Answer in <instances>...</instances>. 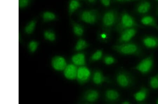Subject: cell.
Returning a JSON list of instances; mask_svg holds the SVG:
<instances>
[{"instance_id": "obj_13", "label": "cell", "mask_w": 158, "mask_h": 104, "mask_svg": "<svg viewBox=\"0 0 158 104\" xmlns=\"http://www.w3.org/2000/svg\"><path fill=\"white\" fill-rule=\"evenodd\" d=\"M141 23L145 26H149L156 29L158 32V24L156 20L151 16L143 17L141 19Z\"/></svg>"}, {"instance_id": "obj_6", "label": "cell", "mask_w": 158, "mask_h": 104, "mask_svg": "<svg viewBox=\"0 0 158 104\" xmlns=\"http://www.w3.org/2000/svg\"><path fill=\"white\" fill-rule=\"evenodd\" d=\"M116 79L118 84L120 87L124 88L131 87L134 82L132 76L124 71H121L117 74Z\"/></svg>"}, {"instance_id": "obj_2", "label": "cell", "mask_w": 158, "mask_h": 104, "mask_svg": "<svg viewBox=\"0 0 158 104\" xmlns=\"http://www.w3.org/2000/svg\"><path fill=\"white\" fill-rule=\"evenodd\" d=\"M140 27L134 18L128 13L126 12L122 13L116 26V31L120 33L124 30Z\"/></svg>"}, {"instance_id": "obj_10", "label": "cell", "mask_w": 158, "mask_h": 104, "mask_svg": "<svg viewBox=\"0 0 158 104\" xmlns=\"http://www.w3.org/2000/svg\"><path fill=\"white\" fill-rule=\"evenodd\" d=\"M143 44L148 49H153L158 48V37L148 35L142 40Z\"/></svg>"}, {"instance_id": "obj_21", "label": "cell", "mask_w": 158, "mask_h": 104, "mask_svg": "<svg viewBox=\"0 0 158 104\" xmlns=\"http://www.w3.org/2000/svg\"><path fill=\"white\" fill-rule=\"evenodd\" d=\"M71 23L72 25L73 34L76 36L78 37L82 36L85 32L83 27L80 24L73 20H71Z\"/></svg>"}, {"instance_id": "obj_27", "label": "cell", "mask_w": 158, "mask_h": 104, "mask_svg": "<svg viewBox=\"0 0 158 104\" xmlns=\"http://www.w3.org/2000/svg\"><path fill=\"white\" fill-rule=\"evenodd\" d=\"M33 0H19V9L24 10L31 5Z\"/></svg>"}, {"instance_id": "obj_14", "label": "cell", "mask_w": 158, "mask_h": 104, "mask_svg": "<svg viewBox=\"0 0 158 104\" xmlns=\"http://www.w3.org/2000/svg\"><path fill=\"white\" fill-rule=\"evenodd\" d=\"M92 80L94 83L98 85L108 82V78L104 75L101 71L99 70H96L94 72Z\"/></svg>"}, {"instance_id": "obj_36", "label": "cell", "mask_w": 158, "mask_h": 104, "mask_svg": "<svg viewBox=\"0 0 158 104\" xmlns=\"http://www.w3.org/2000/svg\"><path fill=\"white\" fill-rule=\"evenodd\" d=\"M157 1H158V0H156Z\"/></svg>"}, {"instance_id": "obj_16", "label": "cell", "mask_w": 158, "mask_h": 104, "mask_svg": "<svg viewBox=\"0 0 158 104\" xmlns=\"http://www.w3.org/2000/svg\"><path fill=\"white\" fill-rule=\"evenodd\" d=\"M40 17L43 22H49L56 21L58 17L55 12L49 10L42 12Z\"/></svg>"}, {"instance_id": "obj_28", "label": "cell", "mask_w": 158, "mask_h": 104, "mask_svg": "<svg viewBox=\"0 0 158 104\" xmlns=\"http://www.w3.org/2000/svg\"><path fill=\"white\" fill-rule=\"evenodd\" d=\"M103 62L106 65H111L116 62V59L112 56L108 55L104 57Z\"/></svg>"}, {"instance_id": "obj_11", "label": "cell", "mask_w": 158, "mask_h": 104, "mask_svg": "<svg viewBox=\"0 0 158 104\" xmlns=\"http://www.w3.org/2000/svg\"><path fill=\"white\" fill-rule=\"evenodd\" d=\"M78 68L76 66L73 64L67 65L64 70L65 77L68 80H73L76 79Z\"/></svg>"}, {"instance_id": "obj_30", "label": "cell", "mask_w": 158, "mask_h": 104, "mask_svg": "<svg viewBox=\"0 0 158 104\" xmlns=\"http://www.w3.org/2000/svg\"><path fill=\"white\" fill-rule=\"evenodd\" d=\"M101 3L105 7H108L110 6L111 0H100Z\"/></svg>"}, {"instance_id": "obj_34", "label": "cell", "mask_w": 158, "mask_h": 104, "mask_svg": "<svg viewBox=\"0 0 158 104\" xmlns=\"http://www.w3.org/2000/svg\"><path fill=\"white\" fill-rule=\"evenodd\" d=\"M156 103L157 104H158V98L157 99V100L156 101Z\"/></svg>"}, {"instance_id": "obj_17", "label": "cell", "mask_w": 158, "mask_h": 104, "mask_svg": "<svg viewBox=\"0 0 158 104\" xmlns=\"http://www.w3.org/2000/svg\"><path fill=\"white\" fill-rule=\"evenodd\" d=\"M105 97L106 101L110 102H114L118 101L120 95L118 91L114 89L107 90L105 93Z\"/></svg>"}, {"instance_id": "obj_19", "label": "cell", "mask_w": 158, "mask_h": 104, "mask_svg": "<svg viewBox=\"0 0 158 104\" xmlns=\"http://www.w3.org/2000/svg\"><path fill=\"white\" fill-rule=\"evenodd\" d=\"M152 5L150 2L147 1L142 2L137 7V11L139 14H145L148 12L151 9Z\"/></svg>"}, {"instance_id": "obj_12", "label": "cell", "mask_w": 158, "mask_h": 104, "mask_svg": "<svg viewBox=\"0 0 158 104\" xmlns=\"http://www.w3.org/2000/svg\"><path fill=\"white\" fill-rule=\"evenodd\" d=\"M99 93L97 90L90 89L86 91L84 94L83 98L84 100L88 103H94L98 99Z\"/></svg>"}, {"instance_id": "obj_31", "label": "cell", "mask_w": 158, "mask_h": 104, "mask_svg": "<svg viewBox=\"0 0 158 104\" xmlns=\"http://www.w3.org/2000/svg\"><path fill=\"white\" fill-rule=\"evenodd\" d=\"M90 4H94L95 3L97 0H86Z\"/></svg>"}, {"instance_id": "obj_29", "label": "cell", "mask_w": 158, "mask_h": 104, "mask_svg": "<svg viewBox=\"0 0 158 104\" xmlns=\"http://www.w3.org/2000/svg\"><path fill=\"white\" fill-rule=\"evenodd\" d=\"M39 46V43L35 41H32L30 42L29 44V49L30 51L31 52H34L36 51Z\"/></svg>"}, {"instance_id": "obj_23", "label": "cell", "mask_w": 158, "mask_h": 104, "mask_svg": "<svg viewBox=\"0 0 158 104\" xmlns=\"http://www.w3.org/2000/svg\"><path fill=\"white\" fill-rule=\"evenodd\" d=\"M89 46L88 42L85 40L82 39H79L76 43L75 49L76 51H81L88 48Z\"/></svg>"}, {"instance_id": "obj_15", "label": "cell", "mask_w": 158, "mask_h": 104, "mask_svg": "<svg viewBox=\"0 0 158 104\" xmlns=\"http://www.w3.org/2000/svg\"><path fill=\"white\" fill-rule=\"evenodd\" d=\"M149 90L146 87H142L134 94V98L137 102H142L146 100L148 95Z\"/></svg>"}, {"instance_id": "obj_20", "label": "cell", "mask_w": 158, "mask_h": 104, "mask_svg": "<svg viewBox=\"0 0 158 104\" xmlns=\"http://www.w3.org/2000/svg\"><path fill=\"white\" fill-rule=\"evenodd\" d=\"M71 59L73 64L76 66L80 67L85 65V56L83 53H78L73 55Z\"/></svg>"}, {"instance_id": "obj_25", "label": "cell", "mask_w": 158, "mask_h": 104, "mask_svg": "<svg viewBox=\"0 0 158 104\" xmlns=\"http://www.w3.org/2000/svg\"><path fill=\"white\" fill-rule=\"evenodd\" d=\"M44 38L48 41L53 42L56 39V35L54 31L51 30H46L43 33Z\"/></svg>"}, {"instance_id": "obj_1", "label": "cell", "mask_w": 158, "mask_h": 104, "mask_svg": "<svg viewBox=\"0 0 158 104\" xmlns=\"http://www.w3.org/2000/svg\"><path fill=\"white\" fill-rule=\"evenodd\" d=\"M113 48L114 51L122 55L139 56L142 54L141 48L133 42H129L114 45Z\"/></svg>"}, {"instance_id": "obj_8", "label": "cell", "mask_w": 158, "mask_h": 104, "mask_svg": "<svg viewBox=\"0 0 158 104\" xmlns=\"http://www.w3.org/2000/svg\"><path fill=\"white\" fill-rule=\"evenodd\" d=\"M91 75L90 70L85 66H82L78 68L76 79L80 84H85L90 80Z\"/></svg>"}, {"instance_id": "obj_4", "label": "cell", "mask_w": 158, "mask_h": 104, "mask_svg": "<svg viewBox=\"0 0 158 104\" xmlns=\"http://www.w3.org/2000/svg\"><path fill=\"white\" fill-rule=\"evenodd\" d=\"M99 17L98 12L95 9L84 10L78 14L79 18L81 21L91 25L96 23Z\"/></svg>"}, {"instance_id": "obj_33", "label": "cell", "mask_w": 158, "mask_h": 104, "mask_svg": "<svg viewBox=\"0 0 158 104\" xmlns=\"http://www.w3.org/2000/svg\"><path fill=\"white\" fill-rule=\"evenodd\" d=\"M130 103V102H129V101H123V102L122 103V104H129Z\"/></svg>"}, {"instance_id": "obj_9", "label": "cell", "mask_w": 158, "mask_h": 104, "mask_svg": "<svg viewBox=\"0 0 158 104\" xmlns=\"http://www.w3.org/2000/svg\"><path fill=\"white\" fill-rule=\"evenodd\" d=\"M52 65L55 70L59 71L64 70L67 65L65 58L60 56H57L52 58Z\"/></svg>"}, {"instance_id": "obj_7", "label": "cell", "mask_w": 158, "mask_h": 104, "mask_svg": "<svg viewBox=\"0 0 158 104\" xmlns=\"http://www.w3.org/2000/svg\"><path fill=\"white\" fill-rule=\"evenodd\" d=\"M136 28H132L124 30L120 33L118 39V44L128 42L135 36L137 33Z\"/></svg>"}, {"instance_id": "obj_35", "label": "cell", "mask_w": 158, "mask_h": 104, "mask_svg": "<svg viewBox=\"0 0 158 104\" xmlns=\"http://www.w3.org/2000/svg\"><path fill=\"white\" fill-rule=\"evenodd\" d=\"M80 1H86V0H80Z\"/></svg>"}, {"instance_id": "obj_3", "label": "cell", "mask_w": 158, "mask_h": 104, "mask_svg": "<svg viewBox=\"0 0 158 104\" xmlns=\"http://www.w3.org/2000/svg\"><path fill=\"white\" fill-rule=\"evenodd\" d=\"M118 21V13L115 10H110L104 13L102 18L104 28L109 30L115 25Z\"/></svg>"}, {"instance_id": "obj_18", "label": "cell", "mask_w": 158, "mask_h": 104, "mask_svg": "<svg viewBox=\"0 0 158 104\" xmlns=\"http://www.w3.org/2000/svg\"><path fill=\"white\" fill-rule=\"evenodd\" d=\"M81 4L80 0H69L68 6V13L71 16L75 12L80 8Z\"/></svg>"}, {"instance_id": "obj_26", "label": "cell", "mask_w": 158, "mask_h": 104, "mask_svg": "<svg viewBox=\"0 0 158 104\" xmlns=\"http://www.w3.org/2000/svg\"><path fill=\"white\" fill-rule=\"evenodd\" d=\"M103 55V50H98L91 56L90 58V61L91 62L98 61L102 59Z\"/></svg>"}, {"instance_id": "obj_32", "label": "cell", "mask_w": 158, "mask_h": 104, "mask_svg": "<svg viewBox=\"0 0 158 104\" xmlns=\"http://www.w3.org/2000/svg\"><path fill=\"white\" fill-rule=\"evenodd\" d=\"M115 1L117 2H130L132 1H133V0H115Z\"/></svg>"}, {"instance_id": "obj_5", "label": "cell", "mask_w": 158, "mask_h": 104, "mask_svg": "<svg viewBox=\"0 0 158 104\" xmlns=\"http://www.w3.org/2000/svg\"><path fill=\"white\" fill-rule=\"evenodd\" d=\"M154 62L153 55H150L142 60L134 67V69L142 74H147L153 67Z\"/></svg>"}, {"instance_id": "obj_24", "label": "cell", "mask_w": 158, "mask_h": 104, "mask_svg": "<svg viewBox=\"0 0 158 104\" xmlns=\"http://www.w3.org/2000/svg\"><path fill=\"white\" fill-rule=\"evenodd\" d=\"M149 84L152 89L158 90V71L156 74L149 78Z\"/></svg>"}, {"instance_id": "obj_22", "label": "cell", "mask_w": 158, "mask_h": 104, "mask_svg": "<svg viewBox=\"0 0 158 104\" xmlns=\"http://www.w3.org/2000/svg\"><path fill=\"white\" fill-rule=\"evenodd\" d=\"M35 18H33L25 26L24 31L27 34H30L34 32L36 28L37 21Z\"/></svg>"}]
</instances>
